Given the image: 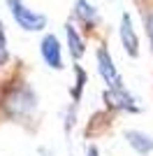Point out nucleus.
Returning <instances> with one entry per match:
<instances>
[{
    "label": "nucleus",
    "mask_w": 153,
    "mask_h": 156,
    "mask_svg": "<svg viewBox=\"0 0 153 156\" xmlns=\"http://www.w3.org/2000/svg\"><path fill=\"white\" fill-rule=\"evenodd\" d=\"M37 105V98L32 93V89L28 84H16L12 91L2 98V110L7 112V117L12 119H21L28 117Z\"/></svg>",
    "instance_id": "nucleus-1"
},
{
    "label": "nucleus",
    "mask_w": 153,
    "mask_h": 156,
    "mask_svg": "<svg viewBox=\"0 0 153 156\" xmlns=\"http://www.w3.org/2000/svg\"><path fill=\"white\" fill-rule=\"evenodd\" d=\"M7 7H9V14L16 21V26L23 28V30L35 33V30H44L46 28V16L42 12H35L30 7H25L23 0H7Z\"/></svg>",
    "instance_id": "nucleus-2"
},
{
    "label": "nucleus",
    "mask_w": 153,
    "mask_h": 156,
    "mask_svg": "<svg viewBox=\"0 0 153 156\" xmlns=\"http://www.w3.org/2000/svg\"><path fill=\"white\" fill-rule=\"evenodd\" d=\"M97 70H100L102 79L107 82L109 89H123V77L118 75L111 54L107 51V47H97Z\"/></svg>",
    "instance_id": "nucleus-3"
},
{
    "label": "nucleus",
    "mask_w": 153,
    "mask_h": 156,
    "mask_svg": "<svg viewBox=\"0 0 153 156\" xmlns=\"http://www.w3.org/2000/svg\"><path fill=\"white\" fill-rule=\"evenodd\" d=\"M39 51H42V58L49 68L53 70H63V56H60V42H58L56 35H44L42 37V44H39Z\"/></svg>",
    "instance_id": "nucleus-4"
},
{
    "label": "nucleus",
    "mask_w": 153,
    "mask_h": 156,
    "mask_svg": "<svg viewBox=\"0 0 153 156\" xmlns=\"http://www.w3.org/2000/svg\"><path fill=\"white\" fill-rule=\"evenodd\" d=\"M118 30H121V42H123L125 54L130 58H137V56H139V37H137V33H134V28H132V21H130L127 14L121 16V28H118Z\"/></svg>",
    "instance_id": "nucleus-5"
},
{
    "label": "nucleus",
    "mask_w": 153,
    "mask_h": 156,
    "mask_svg": "<svg viewBox=\"0 0 153 156\" xmlns=\"http://www.w3.org/2000/svg\"><path fill=\"white\" fill-rule=\"evenodd\" d=\"M104 103L107 107L114 110H125V112H137L139 107L134 105V98L125 91V89H107L104 91Z\"/></svg>",
    "instance_id": "nucleus-6"
},
{
    "label": "nucleus",
    "mask_w": 153,
    "mask_h": 156,
    "mask_svg": "<svg viewBox=\"0 0 153 156\" xmlns=\"http://www.w3.org/2000/svg\"><path fill=\"white\" fill-rule=\"evenodd\" d=\"M74 19H79L83 23V26L88 28H95L97 23H100V14H97V9H95V5H90L88 0H76L74 2Z\"/></svg>",
    "instance_id": "nucleus-7"
},
{
    "label": "nucleus",
    "mask_w": 153,
    "mask_h": 156,
    "mask_svg": "<svg viewBox=\"0 0 153 156\" xmlns=\"http://www.w3.org/2000/svg\"><path fill=\"white\" fill-rule=\"evenodd\" d=\"M65 37H67V49H70L72 58L79 61L86 54V47H83V40H81V35H79V30H76V26L72 21L65 23Z\"/></svg>",
    "instance_id": "nucleus-8"
},
{
    "label": "nucleus",
    "mask_w": 153,
    "mask_h": 156,
    "mask_svg": "<svg viewBox=\"0 0 153 156\" xmlns=\"http://www.w3.org/2000/svg\"><path fill=\"white\" fill-rule=\"evenodd\" d=\"M125 140H127V144H130L137 154H141V156H146V154L153 151V137L144 135V133H139V130H127Z\"/></svg>",
    "instance_id": "nucleus-9"
},
{
    "label": "nucleus",
    "mask_w": 153,
    "mask_h": 156,
    "mask_svg": "<svg viewBox=\"0 0 153 156\" xmlns=\"http://www.w3.org/2000/svg\"><path fill=\"white\" fill-rule=\"evenodd\" d=\"M9 61V49H7V35H5V26L0 21V65H5Z\"/></svg>",
    "instance_id": "nucleus-10"
},
{
    "label": "nucleus",
    "mask_w": 153,
    "mask_h": 156,
    "mask_svg": "<svg viewBox=\"0 0 153 156\" xmlns=\"http://www.w3.org/2000/svg\"><path fill=\"white\" fill-rule=\"evenodd\" d=\"M83 84H86V72H83L81 68H76V89H74V100H79Z\"/></svg>",
    "instance_id": "nucleus-11"
},
{
    "label": "nucleus",
    "mask_w": 153,
    "mask_h": 156,
    "mask_svg": "<svg viewBox=\"0 0 153 156\" xmlns=\"http://www.w3.org/2000/svg\"><path fill=\"white\" fill-rule=\"evenodd\" d=\"M144 26H146V33H148V37H151V44H153V9L144 12Z\"/></svg>",
    "instance_id": "nucleus-12"
},
{
    "label": "nucleus",
    "mask_w": 153,
    "mask_h": 156,
    "mask_svg": "<svg viewBox=\"0 0 153 156\" xmlns=\"http://www.w3.org/2000/svg\"><path fill=\"white\" fill-rule=\"evenodd\" d=\"M86 156H100V154H97V147H88V151H86Z\"/></svg>",
    "instance_id": "nucleus-13"
}]
</instances>
